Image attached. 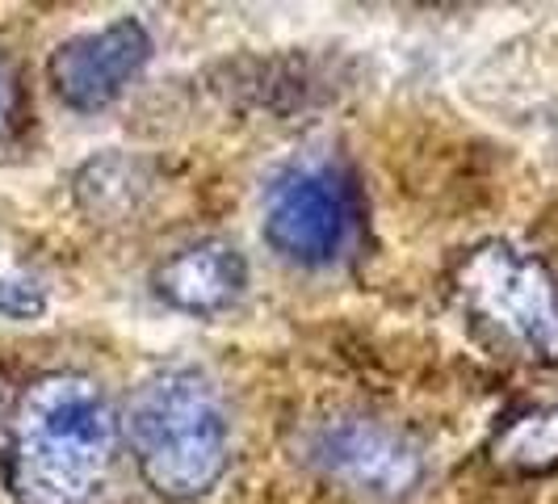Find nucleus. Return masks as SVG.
Wrapping results in <instances>:
<instances>
[{
  "instance_id": "obj_5",
  "label": "nucleus",
  "mask_w": 558,
  "mask_h": 504,
  "mask_svg": "<svg viewBox=\"0 0 558 504\" xmlns=\"http://www.w3.org/2000/svg\"><path fill=\"white\" fill-rule=\"evenodd\" d=\"M303 458L324 479L369 501H403L424 483V449L395 424L362 412H332L303 433Z\"/></svg>"
},
{
  "instance_id": "obj_9",
  "label": "nucleus",
  "mask_w": 558,
  "mask_h": 504,
  "mask_svg": "<svg viewBox=\"0 0 558 504\" xmlns=\"http://www.w3.org/2000/svg\"><path fill=\"white\" fill-rule=\"evenodd\" d=\"M492 463L512 476H546L558 467V404L512 417L492 442Z\"/></svg>"
},
{
  "instance_id": "obj_8",
  "label": "nucleus",
  "mask_w": 558,
  "mask_h": 504,
  "mask_svg": "<svg viewBox=\"0 0 558 504\" xmlns=\"http://www.w3.org/2000/svg\"><path fill=\"white\" fill-rule=\"evenodd\" d=\"M151 177H147V165L143 160H131V156H93L84 160L72 190H76V202H81L84 215L93 219H122L140 206V197L147 194Z\"/></svg>"
},
{
  "instance_id": "obj_2",
  "label": "nucleus",
  "mask_w": 558,
  "mask_h": 504,
  "mask_svg": "<svg viewBox=\"0 0 558 504\" xmlns=\"http://www.w3.org/2000/svg\"><path fill=\"white\" fill-rule=\"evenodd\" d=\"M122 437L140 467V479L168 504H194L210 496L231 463V420L223 392L194 365H165L147 374Z\"/></svg>"
},
{
  "instance_id": "obj_10",
  "label": "nucleus",
  "mask_w": 558,
  "mask_h": 504,
  "mask_svg": "<svg viewBox=\"0 0 558 504\" xmlns=\"http://www.w3.org/2000/svg\"><path fill=\"white\" fill-rule=\"evenodd\" d=\"M22 113H26V93H22V72L13 56L0 47V152L9 147V140L17 135L22 127Z\"/></svg>"
},
{
  "instance_id": "obj_6",
  "label": "nucleus",
  "mask_w": 558,
  "mask_h": 504,
  "mask_svg": "<svg viewBox=\"0 0 558 504\" xmlns=\"http://www.w3.org/2000/svg\"><path fill=\"white\" fill-rule=\"evenodd\" d=\"M151 63V34L140 17H113L106 26L63 38L47 59V81L72 113H101L140 81Z\"/></svg>"
},
{
  "instance_id": "obj_1",
  "label": "nucleus",
  "mask_w": 558,
  "mask_h": 504,
  "mask_svg": "<svg viewBox=\"0 0 558 504\" xmlns=\"http://www.w3.org/2000/svg\"><path fill=\"white\" fill-rule=\"evenodd\" d=\"M122 442V417L93 374H38L9 417L4 492L13 504H93L110 483Z\"/></svg>"
},
{
  "instance_id": "obj_11",
  "label": "nucleus",
  "mask_w": 558,
  "mask_h": 504,
  "mask_svg": "<svg viewBox=\"0 0 558 504\" xmlns=\"http://www.w3.org/2000/svg\"><path fill=\"white\" fill-rule=\"evenodd\" d=\"M47 311V286L34 278H0V315L4 320H38Z\"/></svg>"
},
{
  "instance_id": "obj_4",
  "label": "nucleus",
  "mask_w": 558,
  "mask_h": 504,
  "mask_svg": "<svg viewBox=\"0 0 558 504\" xmlns=\"http://www.w3.org/2000/svg\"><path fill=\"white\" fill-rule=\"evenodd\" d=\"M362 202L357 185L336 160H299L281 168L265 194V244L303 265L324 269L357 240Z\"/></svg>"
},
{
  "instance_id": "obj_3",
  "label": "nucleus",
  "mask_w": 558,
  "mask_h": 504,
  "mask_svg": "<svg viewBox=\"0 0 558 504\" xmlns=\"http://www.w3.org/2000/svg\"><path fill=\"white\" fill-rule=\"evenodd\" d=\"M453 295L496 345L533 365H558V274L546 256L483 240L462 252Z\"/></svg>"
},
{
  "instance_id": "obj_7",
  "label": "nucleus",
  "mask_w": 558,
  "mask_h": 504,
  "mask_svg": "<svg viewBox=\"0 0 558 504\" xmlns=\"http://www.w3.org/2000/svg\"><path fill=\"white\" fill-rule=\"evenodd\" d=\"M151 290L165 308L194 315V320H210L231 311L244 290H248V261L231 240H194L172 249L151 269Z\"/></svg>"
}]
</instances>
